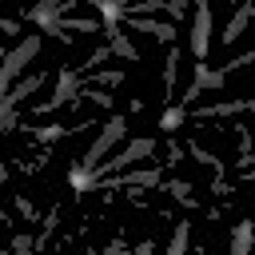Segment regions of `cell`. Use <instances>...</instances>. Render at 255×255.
<instances>
[{"instance_id": "obj_1", "label": "cell", "mask_w": 255, "mask_h": 255, "mask_svg": "<svg viewBox=\"0 0 255 255\" xmlns=\"http://www.w3.org/2000/svg\"><path fill=\"white\" fill-rule=\"evenodd\" d=\"M151 151H155V139H151V135L128 139V147H120L112 159H100L92 171H80V167H76V171H72V187H80V191H84V187H96V179H104V175H112V171H128L131 163L147 159Z\"/></svg>"}, {"instance_id": "obj_2", "label": "cell", "mask_w": 255, "mask_h": 255, "mask_svg": "<svg viewBox=\"0 0 255 255\" xmlns=\"http://www.w3.org/2000/svg\"><path fill=\"white\" fill-rule=\"evenodd\" d=\"M243 64H251V52H243L239 60H231V64H223V68H207V64H195V76H191V84H187V96H183V108H191L207 88H223V80L231 76V72H239Z\"/></svg>"}, {"instance_id": "obj_3", "label": "cell", "mask_w": 255, "mask_h": 255, "mask_svg": "<svg viewBox=\"0 0 255 255\" xmlns=\"http://www.w3.org/2000/svg\"><path fill=\"white\" fill-rule=\"evenodd\" d=\"M124 135H128V128H124V116L116 112V116H112V120L100 128V135L92 139V147L84 151V163H80V171H92V167H96V163H100V159H104V155H108V151H112V147H116Z\"/></svg>"}, {"instance_id": "obj_4", "label": "cell", "mask_w": 255, "mask_h": 255, "mask_svg": "<svg viewBox=\"0 0 255 255\" xmlns=\"http://www.w3.org/2000/svg\"><path fill=\"white\" fill-rule=\"evenodd\" d=\"M80 84H84V76H80V72H72V68H64V72L56 76V96H52V100H44V104H36V108H32V116H48V112L64 108L68 100H76Z\"/></svg>"}, {"instance_id": "obj_5", "label": "cell", "mask_w": 255, "mask_h": 255, "mask_svg": "<svg viewBox=\"0 0 255 255\" xmlns=\"http://www.w3.org/2000/svg\"><path fill=\"white\" fill-rule=\"evenodd\" d=\"M211 48V4L195 0V20H191V56L203 60Z\"/></svg>"}, {"instance_id": "obj_6", "label": "cell", "mask_w": 255, "mask_h": 255, "mask_svg": "<svg viewBox=\"0 0 255 255\" xmlns=\"http://www.w3.org/2000/svg\"><path fill=\"white\" fill-rule=\"evenodd\" d=\"M159 183H163L159 167H135V171H124L120 179H112V175L96 179V187H159Z\"/></svg>"}, {"instance_id": "obj_7", "label": "cell", "mask_w": 255, "mask_h": 255, "mask_svg": "<svg viewBox=\"0 0 255 255\" xmlns=\"http://www.w3.org/2000/svg\"><path fill=\"white\" fill-rule=\"evenodd\" d=\"M128 28H135V32H147V36H155V40H163V44H171L175 40V24L171 20H151V16H120Z\"/></svg>"}, {"instance_id": "obj_8", "label": "cell", "mask_w": 255, "mask_h": 255, "mask_svg": "<svg viewBox=\"0 0 255 255\" xmlns=\"http://www.w3.org/2000/svg\"><path fill=\"white\" fill-rule=\"evenodd\" d=\"M44 80H48L44 72H32V76H24V80H16V84H12V88H8L4 96H0V112H16V104H20L24 96H32V92H36V88H40Z\"/></svg>"}, {"instance_id": "obj_9", "label": "cell", "mask_w": 255, "mask_h": 255, "mask_svg": "<svg viewBox=\"0 0 255 255\" xmlns=\"http://www.w3.org/2000/svg\"><path fill=\"white\" fill-rule=\"evenodd\" d=\"M247 108H251L247 100H219V104H203V108H187V112L195 120H219V116H239Z\"/></svg>"}, {"instance_id": "obj_10", "label": "cell", "mask_w": 255, "mask_h": 255, "mask_svg": "<svg viewBox=\"0 0 255 255\" xmlns=\"http://www.w3.org/2000/svg\"><path fill=\"white\" fill-rule=\"evenodd\" d=\"M247 20H251V4H239V8H235V16H231V20L223 24V32H219V36H223V44H235V40H239V32L247 28Z\"/></svg>"}, {"instance_id": "obj_11", "label": "cell", "mask_w": 255, "mask_h": 255, "mask_svg": "<svg viewBox=\"0 0 255 255\" xmlns=\"http://www.w3.org/2000/svg\"><path fill=\"white\" fill-rule=\"evenodd\" d=\"M251 251V219H239L231 231V255H247Z\"/></svg>"}, {"instance_id": "obj_12", "label": "cell", "mask_w": 255, "mask_h": 255, "mask_svg": "<svg viewBox=\"0 0 255 255\" xmlns=\"http://www.w3.org/2000/svg\"><path fill=\"white\" fill-rule=\"evenodd\" d=\"M175 76H179V48L171 44V48H167V60H163V92H167V96L175 92Z\"/></svg>"}, {"instance_id": "obj_13", "label": "cell", "mask_w": 255, "mask_h": 255, "mask_svg": "<svg viewBox=\"0 0 255 255\" xmlns=\"http://www.w3.org/2000/svg\"><path fill=\"white\" fill-rule=\"evenodd\" d=\"M183 151H191V159H199L203 167H211V171H215V179H223V159H215V155H211L207 147H199V143L191 139V143H187Z\"/></svg>"}, {"instance_id": "obj_14", "label": "cell", "mask_w": 255, "mask_h": 255, "mask_svg": "<svg viewBox=\"0 0 255 255\" xmlns=\"http://www.w3.org/2000/svg\"><path fill=\"white\" fill-rule=\"evenodd\" d=\"M187 243H191V223H175L171 243H167V255H187Z\"/></svg>"}, {"instance_id": "obj_15", "label": "cell", "mask_w": 255, "mask_h": 255, "mask_svg": "<svg viewBox=\"0 0 255 255\" xmlns=\"http://www.w3.org/2000/svg\"><path fill=\"white\" fill-rule=\"evenodd\" d=\"M120 80H124V68H96L92 72V88H104V92L116 88Z\"/></svg>"}, {"instance_id": "obj_16", "label": "cell", "mask_w": 255, "mask_h": 255, "mask_svg": "<svg viewBox=\"0 0 255 255\" xmlns=\"http://www.w3.org/2000/svg\"><path fill=\"white\" fill-rule=\"evenodd\" d=\"M159 191H171V195H175V203H183V207H195V195H191V183H183V179H171V183H159Z\"/></svg>"}, {"instance_id": "obj_17", "label": "cell", "mask_w": 255, "mask_h": 255, "mask_svg": "<svg viewBox=\"0 0 255 255\" xmlns=\"http://www.w3.org/2000/svg\"><path fill=\"white\" fill-rule=\"evenodd\" d=\"M108 48H112L116 56H124V60H139V52H135V44H131V40H128L124 32H116V36L108 40Z\"/></svg>"}, {"instance_id": "obj_18", "label": "cell", "mask_w": 255, "mask_h": 255, "mask_svg": "<svg viewBox=\"0 0 255 255\" xmlns=\"http://www.w3.org/2000/svg\"><path fill=\"white\" fill-rule=\"evenodd\" d=\"M183 120H187V108H167V112H163V120H159V128L175 131V128H179Z\"/></svg>"}, {"instance_id": "obj_19", "label": "cell", "mask_w": 255, "mask_h": 255, "mask_svg": "<svg viewBox=\"0 0 255 255\" xmlns=\"http://www.w3.org/2000/svg\"><path fill=\"white\" fill-rule=\"evenodd\" d=\"M64 131H68L64 124H44V128H36V139H40V143H52V139H60Z\"/></svg>"}, {"instance_id": "obj_20", "label": "cell", "mask_w": 255, "mask_h": 255, "mask_svg": "<svg viewBox=\"0 0 255 255\" xmlns=\"http://www.w3.org/2000/svg\"><path fill=\"white\" fill-rule=\"evenodd\" d=\"M108 56H112V48H108V44H104V48H96V52H92V56H88V64H84V68H92V72H96V68H100V64H104V60H108Z\"/></svg>"}, {"instance_id": "obj_21", "label": "cell", "mask_w": 255, "mask_h": 255, "mask_svg": "<svg viewBox=\"0 0 255 255\" xmlns=\"http://www.w3.org/2000/svg\"><path fill=\"white\" fill-rule=\"evenodd\" d=\"M16 211L28 219V223H36V207H32V199H24V195H16Z\"/></svg>"}, {"instance_id": "obj_22", "label": "cell", "mask_w": 255, "mask_h": 255, "mask_svg": "<svg viewBox=\"0 0 255 255\" xmlns=\"http://www.w3.org/2000/svg\"><path fill=\"white\" fill-rule=\"evenodd\" d=\"M163 12H167L171 20H183V16H187V0H167V8H163Z\"/></svg>"}, {"instance_id": "obj_23", "label": "cell", "mask_w": 255, "mask_h": 255, "mask_svg": "<svg viewBox=\"0 0 255 255\" xmlns=\"http://www.w3.org/2000/svg\"><path fill=\"white\" fill-rule=\"evenodd\" d=\"M183 159V143L179 139H167V163H179Z\"/></svg>"}, {"instance_id": "obj_24", "label": "cell", "mask_w": 255, "mask_h": 255, "mask_svg": "<svg viewBox=\"0 0 255 255\" xmlns=\"http://www.w3.org/2000/svg\"><path fill=\"white\" fill-rule=\"evenodd\" d=\"M88 100H96L100 108H112V96H108L104 88H92V92H88Z\"/></svg>"}, {"instance_id": "obj_25", "label": "cell", "mask_w": 255, "mask_h": 255, "mask_svg": "<svg viewBox=\"0 0 255 255\" xmlns=\"http://www.w3.org/2000/svg\"><path fill=\"white\" fill-rule=\"evenodd\" d=\"M20 32V20H0V36H16Z\"/></svg>"}, {"instance_id": "obj_26", "label": "cell", "mask_w": 255, "mask_h": 255, "mask_svg": "<svg viewBox=\"0 0 255 255\" xmlns=\"http://www.w3.org/2000/svg\"><path fill=\"white\" fill-rule=\"evenodd\" d=\"M104 255H128V243H124V239H112V243H108V251H104Z\"/></svg>"}, {"instance_id": "obj_27", "label": "cell", "mask_w": 255, "mask_h": 255, "mask_svg": "<svg viewBox=\"0 0 255 255\" xmlns=\"http://www.w3.org/2000/svg\"><path fill=\"white\" fill-rule=\"evenodd\" d=\"M28 247H32V235H16L12 239V251H28Z\"/></svg>"}, {"instance_id": "obj_28", "label": "cell", "mask_w": 255, "mask_h": 255, "mask_svg": "<svg viewBox=\"0 0 255 255\" xmlns=\"http://www.w3.org/2000/svg\"><path fill=\"white\" fill-rule=\"evenodd\" d=\"M151 251H155V243H151V239H143V243H135V251H131V255H151Z\"/></svg>"}, {"instance_id": "obj_29", "label": "cell", "mask_w": 255, "mask_h": 255, "mask_svg": "<svg viewBox=\"0 0 255 255\" xmlns=\"http://www.w3.org/2000/svg\"><path fill=\"white\" fill-rule=\"evenodd\" d=\"M4 179H8V167H4V163H0V183H4Z\"/></svg>"}, {"instance_id": "obj_30", "label": "cell", "mask_w": 255, "mask_h": 255, "mask_svg": "<svg viewBox=\"0 0 255 255\" xmlns=\"http://www.w3.org/2000/svg\"><path fill=\"white\" fill-rule=\"evenodd\" d=\"M128 4H135V0H124V4H120V12H124V8H128Z\"/></svg>"}, {"instance_id": "obj_31", "label": "cell", "mask_w": 255, "mask_h": 255, "mask_svg": "<svg viewBox=\"0 0 255 255\" xmlns=\"http://www.w3.org/2000/svg\"><path fill=\"white\" fill-rule=\"evenodd\" d=\"M80 4H92V8H96V4H100V0H80Z\"/></svg>"}, {"instance_id": "obj_32", "label": "cell", "mask_w": 255, "mask_h": 255, "mask_svg": "<svg viewBox=\"0 0 255 255\" xmlns=\"http://www.w3.org/2000/svg\"><path fill=\"white\" fill-rule=\"evenodd\" d=\"M0 223H8V215H4V207H0Z\"/></svg>"}, {"instance_id": "obj_33", "label": "cell", "mask_w": 255, "mask_h": 255, "mask_svg": "<svg viewBox=\"0 0 255 255\" xmlns=\"http://www.w3.org/2000/svg\"><path fill=\"white\" fill-rule=\"evenodd\" d=\"M4 56H8V52H4V44H0V60H4Z\"/></svg>"}]
</instances>
